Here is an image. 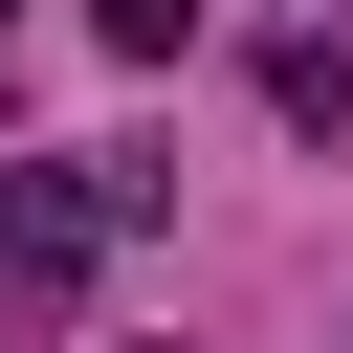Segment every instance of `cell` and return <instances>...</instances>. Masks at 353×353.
Returning <instances> with one entry per match:
<instances>
[{"instance_id": "obj_1", "label": "cell", "mask_w": 353, "mask_h": 353, "mask_svg": "<svg viewBox=\"0 0 353 353\" xmlns=\"http://www.w3.org/2000/svg\"><path fill=\"white\" fill-rule=\"evenodd\" d=\"M132 221H154V154H0V287L22 309H66Z\"/></svg>"}, {"instance_id": "obj_2", "label": "cell", "mask_w": 353, "mask_h": 353, "mask_svg": "<svg viewBox=\"0 0 353 353\" xmlns=\"http://www.w3.org/2000/svg\"><path fill=\"white\" fill-rule=\"evenodd\" d=\"M88 44H110V66H176V44H199V0H88Z\"/></svg>"}, {"instance_id": "obj_3", "label": "cell", "mask_w": 353, "mask_h": 353, "mask_svg": "<svg viewBox=\"0 0 353 353\" xmlns=\"http://www.w3.org/2000/svg\"><path fill=\"white\" fill-rule=\"evenodd\" d=\"M0 22H22V0H0Z\"/></svg>"}]
</instances>
